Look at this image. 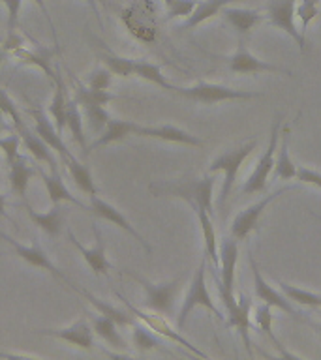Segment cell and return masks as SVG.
<instances>
[{
	"label": "cell",
	"mask_w": 321,
	"mask_h": 360,
	"mask_svg": "<svg viewBox=\"0 0 321 360\" xmlns=\"http://www.w3.org/2000/svg\"><path fill=\"white\" fill-rule=\"evenodd\" d=\"M8 56H10V53H8V51H6L4 47H2V49H0V62L6 60V58H8Z\"/></svg>",
	"instance_id": "f5cc1de1"
},
{
	"label": "cell",
	"mask_w": 321,
	"mask_h": 360,
	"mask_svg": "<svg viewBox=\"0 0 321 360\" xmlns=\"http://www.w3.org/2000/svg\"><path fill=\"white\" fill-rule=\"evenodd\" d=\"M297 180L303 184H310L320 188L321 190V173L314 171V169L304 167V165H297Z\"/></svg>",
	"instance_id": "c3c4849f"
},
{
	"label": "cell",
	"mask_w": 321,
	"mask_h": 360,
	"mask_svg": "<svg viewBox=\"0 0 321 360\" xmlns=\"http://www.w3.org/2000/svg\"><path fill=\"white\" fill-rule=\"evenodd\" d=\"M134 347L141 353L152 351V349H163L162 342L152 334V330H149V326L137 325V323H134Z\"/></svg>",
	"instance_id": "60d3db41"
},
{
	"label": "cell",
	"mask_w": 321,
	"mask_h": 360,
	"mask_svg": "<svg viewBox=\"0 0 321 360\" xmlns=\"http://www.w3.org/2000/svg\"><path fill=\"white\" fill-rule=\"evenodd\" d=\"M298 0H269L265 6V13L269 17L272 27L284 30L287 36H291L293 41L298 45V49L306 51V39L295 25V8Z\"/></svg>",
	"instance_id": "8fae6325"
},
{
	"label": "cell",
	"mask_w": 321,
	"mask_h": 360,
	"mask_svg": "<svg viewBox=\"0 0 321 360\" xmlns=\"http://www.w3.org/2000/svg\"><path fill=\"white\" fill-rule=\"evenodd\" d=\"M205 274H207V259L203 257L197 270L191 276L190 285H188V291H186V297L182 300V306H180V311L177 315V328L182 330L186 325V321L190 317V314L196 308H205L208 309L214 317H218L220 321L225 319V315L220 311V308L214 304L210 292H208L207 280H205Z\"/></svg>",
	"instance_id": "3957f363"
},
{
	"label": "cell",
	"mask_w": 321,
	"mask_h": 360,
	"mask_svg": "<svg viewBox=\"0 0 321 360\" xmlns=\"http://www.w3.org/2000/svg\"><path fill=\"white\" fill-rule=\"evenodd\" d=\"M280 150H278V158H275V173L276 179L280 180H293L297 179V165L293 163V160L289 158V139H291V128L289 126H284L280 129Z\"/></svg>",
	"instance_id": "4316f807"
},
{
	"label": "cell",
	"mask_w": 321,
	"mask_h": 360,
	"mask_svg": "<svg viewBox=\"0 0 321 360\" xmlns=\"http://www.w3.org/2000/svg\"><path fill=\"white\" fill-rule=\"evenodd\" d=\"M0 238L8 242V244L11 246V250L15 252L17 257L23 259V261H25L27 264L34 266V269H42V270H45V272H49L53 278H56L58 281H62L64 285L72 287L73 291H77L79 289L77 285H73L72 281L68 280L61 269H56V264L51 261V257L47 255V252H45L44 248L39 246V242H34V244H30V246H25V244H19L15 238H11V236H8L6 233H2V231H0Z\"/></svg>",
	"instance_id": "30bf717a"
},
{
	"label": "cell",
	"mask_w": 321,
	"mask_h": 360,
	"mask_svg": "<svg viewBox=\"0 0 321 360\" xmlns=\"http://www.w3.org/2000/svg\"><path fill=\"white\" fill-rule=\"evenodd\" d=\"M0 4H4L6 11H8V32H13L17 30L23 0H0Z\"/></svg>",
	"instance_id": "7dc6e473"
},
{
	"label": "cell",
	"mask_w": 321,
	"mask_h": 360,
	"mask_svg": "<svg viewBox=\"0 0 321 360\" xmlns=\"http://www.w3.org/2000/svg\"><path fill=\"white\" fill-rule=\"evenodd\" d=\"M66 92H64V84H62L61 77L56 75L55 79V92L51 98L49 103V117L55 124V128L58 129V134H62L66 129Z\"/></svg>",
	"instance_id": "d590c367"
},
{
	"label": "cell",
	"mask_w": 321,
	"mask_h": 360,
	"mask_svg": "<svg viewBox=\"0 0 321 360\" xmlns=\"http://www.w3.org/2000/svg\"><path fill=\"white\" fill-rule=\"evenodd\" d=\"M113 81V73L107 68H94L87 77V86L96 90H109Z\"/></svg>",
	"instance_id": "f6af8a7d"
},
{
	"label": "cell",
	"mask_w": 321,
	"mask_h": 360,
	"mask_svg": "<svg viewBox=\"0 0 321 360\" xmlns=\"http://www.w3.org/2000/svg\"><path fill=\"white\" fill-rule=\"evenodd\" d=\"M77 292H79V295H83V297L87 298V300H89L90 304H92V306H94L98 314L107 315V317H111V319L115 321V323H117L118 326H134L135 317H134V315H132V311H130V309H128V311H126V309L115 308V306L103 302L101 298L94 297L92 292L84 291V289H81V287H79V289H77Z\"/></svg>",
	"instance_id": "1f68e13d"
},
{
	"label": "cell",
	"mask_w": 321,
	"mask_h": 360,
	"mask_svg": "<svg viewBox=\"0 0 321 360\" xmlns=\"http://www.w3.org/2000/svg\"><path fill=\"white\" fill-rule=\"evenodd\" d=\"M19 145H21V135L19 134L8 135V137H0V150L4 152L8 165L19 156Z\"/></svg>",
	"instance_id": "bcb514c9"
},
{
	"label": "cell",
	"mask_w": 321,
	"mask_h": 360,
	"mask_svg": "<svg viewBox=\"0 0 321 360\" xmlns=\"http://www.w3.org/2000/svg\"><path fill=\"white\" fill-rule=\"evenodd\" d=\"M220 15L224 17V21L229 25L233 30H237L239 36H250L256 27L261 25L263 15L258 10H246V8H233V6H225L220 11Z\"/></svg>",
	"instance_id": "44dd1931"
},
{
	"label": "cell",
	"mask_w": 321,
	"mask_h": 360,
	"mask_svg": "<svg viewBox=\"0 0 321 360\" xmlns=\"http://www.w3.org/2000/svg\"><path fill=\"white\" fill-rule=\"evenodd\" d=\"M0 129H8V126L4 124V112L0 109Z\"/></svg>",
	"instance_id": "db71d44e"
},
{
	"label": "cell",
	"mask_w": 321,
	"mask_h": 360,
	"mask_svg": "<svg viewBox=\"0 0 321 360\" xmlns=\"http://www.w3.org/2000/svg\"><path fill=\"white\" fill-rule=\"evenodd\" d=\"M25 210H27V216L30 218V221L38 229L44 231L45 235L58 236L62 233V229H64L66 212H64V208L61 205H53L47 212H38L28 202H25Z\"/></svg>",
	"instance_id": "7402d4cb"
},
{
	"label": "cell",
	"mask_w": 321,
	"mask_h": 360,
	"mask_svg": "<svg viewBox=\"0 0 321 360\" xmlns=\"http://www.w3.org/2000/svg\"><path fill=\"white\" fill-rule=\"evenodd\" d=\"M32 2H34V4H36V6H38L39 10L44 11V15L47 17V21H49L51 28H53V22H51V17H49V10H47V6H45V2H44V0H32Z\"/></svg>",
	"instance_id": "681fc988"
},
{
	"label": "cell",
	"mask_w": 321,
	"mask_h": 360,
	"mask_svg": "<svg viewBox=\"0 0 321 360\" xmlns=\"http://www.w3.org/2000/svg\"><path fill=\"white\" fill-rule=\"evenodd\" d=\"M137 126H139V122H134V120L109 118V122L106 124V128L96 135L94 143H90L87 152H92L96 150V148H101V146L111 145V143H120V141H124L126 137H130V135H135Z\"/></svg>",
	"instance_id": "ffe728a7"
},
{
	"label": "cell",
	"mask_w": 321,
	"mask_h": 360,
	"mask_svg": "<svg viewBox=\"0 0 321 360\" xmlns=\"http://www.w3.org/2000/svg\"><path fill=\"white\" fill-rule=\"evenodd\" d=\"M106 68L113 75H117V77H122V79H130L134 77V58H126V56H120V55H115V53H101L100 56Z\"/></svg>",
	"instance_id": "f35d334b"
},
{
	"label": "cell",
	"mask_w": 321,
	"mask_h": 360,
	"mask_svg": "<svg viewBox=\"0 0 321 360\" xmlns=\"http://www.w3.org/2000/svg\"><path fill=\"white\" fill-rule=\"evenodd\" d=\"M117 94H111L109 90H96L90 89L87 84H77L75 89V94H73V100L77 101L79 105H107L111 103L113 100H117Z\"/></svg>",
	"instance_id": "74e56055"
},
{
	"label": "cell",
	"mask_w": 321,
	"mask_h": 360,
	"mask_svg": "<svg viewBox=\"0 0 321 360\" xmlns=\"http://www.w3.org/2000/svg\"><path fill=\"white\" fill-rule=\"evenodd\" d=\"M233 2H237V0H201V2H197L196 10L191 11V15L186 17V21L182 22L180 28L199 27L208 19H213L214 15H218L222 8L233 4Z\"/></svg>",
	"instance_id": "4dcf8cb0"
},
{
	"label": "cell",
	"mask_w": 321,
	"mask_h": 360,
	"mask_svg": "<svg viewBox=\"0 0 321 360\" xmlns=\"http://www.w3.org/2000/svg\"><path fill=\"white\" fill-rule=\"evenodd\" d=\"M17 134L21 135L23 146H25L38 162L45 163V165L51 169V173H58V162H56V158L53 156L51 146L47 145L36 131H30V129L27 128V124H25L23 128L17 129Z\"/></svg>",
	"instance_id": "cb8c5ba5"
},
{
	"label": "cell",
	"mask_w": 321,
	"mask_h": 360,
	"mask_svg": "<svg viewBox=\"0 0 321 360\" xmlns=\"http://www.w3.org/2000/svg\"><path fill=\"white\" fill-rule=\"evenodd\" d=\"M253 321H256V326H258L259 330L263 332L265 336L270 340V343H272V345L278 349L280 356H286V359H295V354L289 353V351H286V349H284V345L280 343V340H278V338L275 336V332H272V321H275V317H272V308H270L269 304L261 302L259 306H256V309H253Z\"/></svg>",
	"instance_id": "f546056e"
},
{
	"label": "cell",
	"mask_w": 321,
	"mask_h": 360,
	"mask_svg": "<svg viewBox=\"0 0 321 360\" xmlns=\"http://www.w3.org/2000/svg\"><path fill=\"white\" fill-rule=\"evenodd\" d=\"M315 328H317V330H320V334H321V325H317Z\"/></svg>",
	"instance_id": "9f6ffc18"
},
{
	"label": "cell",
	"mask_w": 321,
	"mask_h": 360,
	"mask_svg": "<svg viewBox=\"0 0 321 360\" xmlns=\"http://www.w3.org/2000/svg\"><path fill=\"white\" fill-rule=\"evenodd\" d=\"M4 210H6V197L0 193V218H4L6 216Z\"/></svg>",
	"instance_id": "816d5d0a"
},
{
	"label": "cell",
	"mask_w": 321,
	"mask_h": 360,
	"mask_svg": "<svg viewBox=\"0 0 321 360\" xmlns=\"http://www.w3.org/2000/svg\"><path fill=\"white\" fill-rule=\"evenodd\" d=\"M191 210H194V214H196L197 221H199V227H201L203 244H205V255H207V259H210L213 266L218 269V264H220L218 240H216V229H214V224H213V214L203 207H191Z\"/></svg>",
	"instance_id": "d4e9b609"
},
{
	"label": "cell",
	"mask_w": 321,
	"mask_h": 360,
	"mask_svg": "<svg viewBox=\"0 0 321 360\" xmlns=\"http://www.w3.org/2000/svg\"><path fill=\"white\" fill-rule=\"evenodd\" d=\"M34 167L32 165H28V162L25 158L19 154V156L10 163V190L15 193L23 202H27V190L28 184H30V180L34 176Z\"/></svg>",
	"instance_id": "484cf974"
},
{
	"label": "cell",
	"mask_w": 321,
	"mask_h": 360,
	"mask_svg": "<svg viewBox=\"0 0 321 360\" xmlns=\"http://www.w3.org/2000/svg\"><path fill=\"white\" fill-rule=\"evenodd\" d=\"M248 263H250V269H252V276H253V295H256V298L258 300H261V302L269 304L270 308H278L280 311H284V314L291 315V317H295V319L298 321H304L303 315H301V311H297L295 309V306H293V302L289 300V298L284 295V292H278L272 285H269V281L265 280L263 274H261V270H259L258 263H256V259H253L252 252H248Z\"/></svg>",
	"instance_id": "7c38bea8"
},
{
	"label": "cell",
	"mask_w": 321,
	"mask_h": 360,
	"mask_svg": "<svg viewBox=\"0 0 321 360\" xmlns=\"http://www.w3.org/2000/svg\"><path fill=\"white\" fill-rule=\"evenodd\" d=\"M291 190H295V186H284V188L272 191L269 195H265L263 199H259L258 202H253L250 207L242 208L241 212L233 218V224L229 227L231 236L237 238V240H246L253 231L259 229V219H261V216H263V212L267 210L270 202H275L278 197H282L284 193Z\"/></svg>",
	"instance_id": "ba28073f"
},
{
	"label": "cell",
	"mask_w": 321,
	"mask_h": 360,
	"mask_svg": "<svg viewBox=\"0 0 321 360\" xmlns=\"http://www.w3.org/2000/svg\"><path fill=\"white\" fill-rule=\"evenodd\" d=\"M310 216H312V218H314V219H317V221H320V224H321V216H320V214H315V212H312V210H310Z\"/></svg>",
	"instance_id": "11a10c76"
},
{
	"label": "cell",
	"mask_w": 321,
	"mask_h": 360,
	"mask_svg": "<svg viewBox=\"0 0 321 360\" xmlns=\"http://www.w3.org/2000/svg\"><path fill=\"white\" fill-rule=\"evenodd\" d=\"M84 2H87V4L90 6V10L94 11L96 19H98V21H100V11H98V6H96V0H84ZM100 25H101V21H100Z\"/></svg>",
	"instance_id": "f907efd6"
},
{
	"label": "cell",
	"mask_w": 321,
	"mask_h": 360,
	"mask_svg": "<svg viewBox=\"0 0 321 360\" xmlns=\"http://www.w3.org/2000/svg\"><path fill=\"white\" fill-rule=\"evenodd\" d=\"M216 179L210 174L199 176V179H184L177 182H158V184L149 186V191L152 195L162 197H179L186 201L190 207H203L208 212L214 214L213 210V191Z\"/></svg>",
	"instance_id": "6da1fadb"
},
{
	"label": "cell",
	"mask_w": 321,
	"mask_h": 360,
	"mask_svg": "<svg viewBox=\"0 0 321 360\" xmlns=\"http://www.w3.org/2000/svg\"><path fill=\"white\" fill-rule=\"evenodd\" d=\"M175 94L182 96L186 100L203 103V105H214V103H222V101H237V100H253V98H261V92H252V90H239L225 86L218 83H207V81H199V83L191 84V86H177Z\"/></svg>",
	"instance_id": "277c9868"
},
{
	"label": "cell",
	"mask_w": 321,
	"mask_h": 360,
	"mask_svg": "<svg viewBox=\"0 0 321 360\" xmlns=\"http://www.w3.org/2000/svg\"><path fill=\"white\" fill-rule=\"evenodd\" d=\"M220 276L214 272V280L220 281V285L233 291L235 287V270L239 261V240L233 236H225L220 242Z\"/></svg>",
	"instance_id": "ac0fdd59"
},
{
	"label": "cell",
	"mask_w": 321,
	"mask_h": 360,
	"mask_svg": "<svg viewBox=\"0 0 321 360\" xmlns=\"http://www.w3.org/2000/svg\"><path fill=\"white\" fill-rule=\"evenodd\" d=\"M278 285H280V291L284 292V295H286L293 304L304 306V308H321L320 292L308 291V289L291 285V283H286V281H278Z\"/></svg>",
	"instance_id": "8d00e7d4"
},
{
	"label": "cell",
	"mask_w": 321,
	"mask_h": 360,
	"mask_svg": "<svg viewBox=\"0 0 321 360\" xmlns=\"http://www.w3.org/2000/svg\"><path fill=\"white\" fill-rule=\"evenodd\" d=\"M66 129L70 131L73 141L81 146L83 156H89V152H87L89 145H87V134H84L83 111H81V105L73 98L66 101Z\"/></svg>",
	"instance_id": "f1b7e54d"
},
{
	"label": "cell",
	"mask_w": 321,
	"mask_h": 360,
	"mask_svg": "<svg viewBox=\"0 0 321 360\" xmlns=\"http://www.w3.org/2000/svg\"><path fill=\"white\" fill-rule=\"evenodd\" d=\"M282 122H284V117L282 115H276L275 122L270 126L269 134V145L263 150V154L259 156L258 163L253 171L246 176L244 184H242V193L246 195H256V193H263L267 190V180H269L272 169H275V154L278 150V137H280Z\"/></svg>",
	"instance_id": "8992f818"
},
{
	"label": "cell",
	"mask_w": 321,
	"mask_h": 360,
	"mask_svg": "<svg viewBox=\"0 0 321 360\" xmlns=\"http://www.w3.org/2000/svg\"><path fill=\"white\" fill-rule=\"evenodd\" d=\"M117 297L120 298V300H122L124 304H126V308H128L130 311H132V315H134V317H137V319H139V321H143V325L149 326L151 330L158 332V334H162V336H165V338H168V340H171V342L180 343L182 347H186V349H188V351H191V353L196 354V356H203V359H207V354L203 353L201 349H197L196 345H191V343L188 342V340H186V338L182 336V334H180V330L179 332L173 330V328H171V326H169L168 323H165V321L162 319V315H160V314L151 315V314H145V311H141V309L134 308V306H132V304H130L128 300H126V298L120 297V292H117Z\"/></svg>",
	"instance_id": "e0dca14e"
},
{
	"label": "cell",
	"mask_w": 321,
	"mask_h": 360,
	"mask_svg": "<svg viewBox=\"0 0 321 360\" xmlns=\"http://www.w3.org/2000/svg\"><path fill=\"white\" fill-rule=\"evenodd\" d=\"M0 109H2V112H4V117H8L11 122H13V128L19 129L25 126V120H23L19 111H17L15 101L11 100L4 89H0Z\"/></svg>",
	"instance_id": "ee69618b"
},
{
	"label": "cell",
	"mask_w": 321,
	"mask_h": 360,
	"mask_svg": "<svg viewBox=\"0 0 321 360\" xmlns=\"http://www.w3.org/2000/svg\"><path fill=\"white\" fill-rule=\"evenodd\" d=\"M165 6V19H179V17L191 15V11L196 10L197 0H162Z\"/></svg>",
	"instance_id": "b9f144b4"
},
{
	"label": "cell",
	"mask_w": 321,
	"mask_h": 360,
	"mask_svg": "<svg viewBox=\"0 0 321 360\" xmlns=\"http://www.w3.org/2000/svg\"><path fill=\"white\" fill-rule=\"evenodd\" d=\"M90 323H92V330L98 338H101L107 345H111L115 349H126V342H124V338L120 336V332H118V325L111 317H107V315H89Z\"/></svg>",
	"instance_id": "83f0119b"
},
{
	"label": "cell",
	"mask_w": 321,
	"mask_h": 360,
	"mask_svg": "<svg viewBox=\"0 0 321 360\" xmlns=\"http://www.w3.org/2000/svg\"><path fill=\"white\" fill-rule=\"evenodd\" d=\"M64 165H66L68 173L73 179V182L77 184V188L83 193H87L89 197L98 195V186H96L94 179H92V173H90V169L81 163L75 156H70L68 160H64Z\"/></svg>",
	"instance_id": "d6a6232c"
},
{
	"label": "cell",
	"mask_w": 321,
	"mask_h": 360,
	"mask_svg": "<svg viewBox=\"0 0 321 360\" xmlns=\"http://www.w3.org/2000/svg\"><path fill=\"white\" fill-rule=\"evenodd\" d=\"M216 281V280H214ZM216 289H218L220 300L224 304L225 315H227V325L233 326L239 334H241L244 347L248 354L252 356V340H250V330H252V323H250V309H252V300L241 292L239 298L233 295V291H227L216 281Z\"/></svg>",
	"instance_id": "52a82bcc"
},
{
	"label": "cell",
	"mask_w": 321,
	"mask_h": 360,
	"mask_svg": "<svg viewBox=\"0 0 321 360\" xmlns=\"http://www.w3.org/2000/svg\"><path fill=\"white\" fill-rule=\"evenodd\" d=\"M83 111V120L84 126L89 128V131L92 135H98L101 129L106 128V124L109 122V112L103 105H83L81 107Z\"/></svg>",
	"instance_id": "ab89813d"
},
{
	"label": "cell",
	"mask_w": 321,
	"mask_h": 360,
	"mask_svg": "<svg viewBox=\"0 0 321 360\" xmlns=\"http://www.w3.org/2000/svg\"><path fill=\"white\" fill-rule=\"evenodd\" d=\"M295 15L301 19V34H306L308 25L320 15V0H301V4L295 8Z\"/></svg>",
	"instance_id": "7bdbcfd3"
},
{
	"label": "cell",
	"mask_w": 321,
	"mask_h": 360,
	"mask_svg": "<svg viewBox=\"0 0 321 360\" xmlns=\"http://www.w3.org/2000/svg\"><path fill=\"white\" fill-rule=\"evenodd\" d=\"M11 55L15 56L17 60L21 62V64H32V66L39 68L42 72H45V75L55 83L56 79V73L53 72V68H51V58H49V53H45L42 49H28L25 45L21 47H17L15 51H11Z\"/></svg>",
	"instance_id": "836d02e7"
},
{
	"label": "cell",
	"mask_w": 321,
	"mask_h": 360,
	"mask_svg": "<svg viewBox=\"0 0 321 360\" xmlns=\"http://www.w3.org/2000/svg\"><path fill=\"white\" fill-rule=\"evenodd\" d=\"M87 212H90L92 216H96V218L103 219V221H109V224L117 225L118 229H122L124 233H128L132 238H135V240L139 242L141 246L145 248V252L151 255L152 253V248L151 244L145 240V236L141 235L139 231L135 229L134 225L130 224V219L124 216L120 210H118L117 207H113L111 202H107L106 199H101V197L98 195H92L90 197V202H89V210Z\"/></svg>",
	"instance_id": "4fadbf2b"
},
{
	"label": "cell",
	"mask_w": 321,
	"mask_h": 360,
	"mask_svg": "<svg viewBox=\"0 0 321 360\" xmlns=\"http://www.w3.org/2000/svg\"><path fill=\"white\" fill-rule=\"evenodd\" d=\"M135 137H145V139H158L165 141V143H175V145H186V146H205V141L197 135L190 134L182 128L171 126V124H163V126H146L139 124L135 129Z\"/></svg>",
	"instance_id": "9a60e30c"
},
{
	"label": "cell",
	"mask_w": 321,
	"mask_h": 360,
	"mask_svg": "<svg viewBox=\"0 0 321 360\" xmlns=\"http://www.w3.org/2000/svg\"><path fill=\"white\" fill-rule=\"evenodd\" d=\"M134 75L135 77L143 79L146 83H152L160 86L163 90H169V92H175L173 83H169L168 77L162 73V68L158 66V64H152L149 60H134Z\"/></svg>",
	"instance_id": "e575fe53"
},
{
	"label": "cell",
	"mask_w": 321,
	"mask_h": 360,
	"mask_svg": "<svg viewBox=\"0 0 321 360\" xmlns=\"http://www.w3.org/2000/svg\"><path fill=\"white\" fill-rule=\"evenodd\" d=\"M30 117H32L34 120V131L51 146V150H55L61 154L62 162L68 160L70 156H73L72 152L68 150L66 143L62 141V134H58V129L55 128V124H53L51 117H47L42 109H32V111H30Z\"/></svg>",
	"instance_id": "d6986e66"
},
{
	"label": "cell",
	"mask_w": 321,
	"mask_h": 360,
	"mask_svg": "<svg viewBox=\"0 0 321 360\" xmlns=\"http://www.w3.org/2000/svg\"><path fill=\"white\" fill-rule=\"evenodd\" d=\"M94 231V246H83L81 242L75 238L72 231H68V236H70V242H72L73 248H77L79 253H81V257L87 263L90 270H92V274L94 276H103L107 274V270L113 269V264L109 263V259H107V252H106V242H103V236H101V231L98 229V225L92 227Z\"/></svg>",
	"instance_id": "2e32d148"
},
{
	"label": "cell",
	"mask_w": 321,
	"mask_h": 360,
	"mask_svg": "<svg viewBox=\"0 0 321 360\" xmlns=\"http://www.w3.org/2000/svg\"><path fill=\"white\" fill-rule=\"evenodd\" d=\"M36 173L39 174V179L44 182V188L49 195L51 202L53 205H61V202H72L75 207L83 208V210H89V205L81 202L75 195H72V191L68 190V186L64 184L61 173H51L45 174V171L42 167L36 169Z\"/></svg>",
	"instance_id": "603a6c76"
},
{
	"label": "cell",
	"mask_w": 321,
	"mask_h": 360,
	"mask_svg": "<svg viewBox=\"0 0 321 360\" xmlns=\"http://www.w3.org/2000/svg\"><path fill=\"white\" fill-rule=\"evenodd\" d=\"M222 60L227 64V70L231 73H237V75H258V73H278V75H286V77H293L291 70L287 68L276 66V64H270L267 60H261L256 55H252L250 51L246 49L244 41H239L237 45V51L233 55L224 56Z\"/></svg>",
	"instance_id": "9c48e42d"
},
{
	"label": "cell",
	"mask_w": 321,
	"mask_h": 360,
	"mask_svg": "<svg viewBox=\"0 0 321 360\" xmlns=\"http://www.w3.org/2000/svg\"><path fill=\"white\" fill-rule=\"evenodd\" d=\"M36 334L62 340V342L70 343L73 347L83 349V351L94 349V330L84 317L72 323L70 326H64V328H38Z\"/></svg>",
	"instance_id": "5bb4252c"
},
{
	"label": "cell",
	"mask_w": 321,
	"mask_h": 360,
	"mask_svg": "<svg viewBox=\"0 0 321 360\" xmlns=\"http://www.w3.org/2000/svg\"><path fill=\"white\" fill-rule=\"evenodd\" d=\"M132 280H135L145 291V308L151 309L152 314H160L162 317H173L175 302L180 291V278H175L165 283H152L145 280L143 276H137L130 270H122Z\"/></svg>",
	"instance_id": "5b68a950"
},
{
	"label": "cell",
	"mask_w": 321,
	"mask_h": 360,
	"mask_svg": "<svg viewBox=\"0 0 321 360\" xmlns=\"http://www.w3.org/2000/svg\"><path fill=\"white\" fill-rule=\"evenodd\" d=\"M258 146V139H250L246 143H242L241 146L229 148L224 154H220L210 162L208 165V173H224V182H222V190L218 195V210H224L225 202L229 199L233 186H235L237 174L241 171V165L246 162V158L256 150Z\"/></svg>",
	"instance_id": "7a4b0ae2"
}]
</instances>
